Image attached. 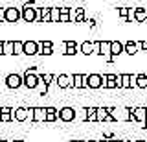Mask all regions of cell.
Segmentation results:
<instances>
[{
	"mask_svg": "<svg viewBox=\"0 0 147 142\" xmlns=\"http://www.w3.org/2000/svg\"><path fill=\"white\" fill-rule=\"evenodd\" d=\"M109 114L114 118V120H123V122H131V109L127 107H107Z\"/></svg>",
	"mask_w": 147,
	"mask_h": 142,
	"instance_id": "obj_1",
	"label": "cell"
},
{
	"mask_svg": "<svg viewBox=\"0 0 147 142\" xmlns=\"http://www.w3.org/2000/svg\"><path fill=\"white\" fill-rule=\"evenodd\" d=\"M39 77L37 76V70L35 68H28L24 77H22V85H26L28 89H37V83H39Z\"/></svg>",
	"mask_w": 147,
	"mask_h": 142,
	"instance_id": "obj_2",
	"label": "cell"
},
{
	"mask_svg": "<svg viewBox=\"0 0 147 142\" xmlns=\"http://www.w3.org/2000/svg\"><path fill=\"white\" fill-rule=\"evenodd\" d=\"M37 10L39 7H35L33 4H26L20 11V17L24 19V22H35L37 20Z\"/></svg>",
	"mask_w": 147,
	"mask_h": 142,
	"instance_id": "obj_3",
	"label": "cell"
},
{
	"mask_svg": "<svg viewBox=\"0 0 147 142\" xmlns=\"http://www.w3.org/2000/svg\"><path fill=\"white\" fill-rule=\"evenodd\" d=\"M85 89H101V74L85 76Z\"/></svg>",
	"mask_w": 147,
	"mask_h": 142,
	"instance_id": "obj_4",
	"label": "cell"
},
{
	"mask_svg": "<svg viewBox=\"0 0 147 142\" xmlns=\"http://www.w3.org/2000/svg\"><path fill=\"white\" fill-rule=\"evenodd\" d=\"M11 114V120H17V122H26L28 120V107H15L9 111Z\"/></svg>",
	"mask_w": 147,
	"mask_h": 142,
	"instance_id": "obj_5",
	"label": "cell"
},
{
	"mask_svg": "<svg viewBox=\"0 0 147 142\" xmlns=\"http://www.w3.org/2000/svg\"><path fill=\"white\" fill-rule=\"evenodd\" d=\"M57 118L61 122H72L74 118H76V111H74L72 107H63L57 111Z\"/></svg>",
	"mask_w": 147,
	"mask_h": 142,
	"instance_id": "obj_6",
	"label": "cell"
},
{
	"mask_svg": "<svg viewBox=\"0 0 147 142\" xmlns=\"http://www.w3.org/2000/svg\"><path fill=\"white\" fill-rule=\"evenodd\" d=\"M18 19H20V11L17 10V7H6L4 10V19L6 22H17Z\"/></svg>",
	"mask_w": 147,
	"mask_h": 142,
	"instance_id": "obj_7",
	"label": "cell"
},
{
	"mask_svg": "<svg viewBox=\"0 0 147 142\" xmlns=\"http://www.w3.org/2000/svg\"><path fill=\"white\" fill-rule=\"evenodd\" d=\"M105 89H119V74H105Z\"/></svg>",
	"mask_w": 147,
	"mask_h": 142,
	"instance_id": "obj_8",
	"label": "cell"
},
{
	"mask_svg": "<svg viewBox=\"0 0 147 142\" xmlns=\"http://www.w3.org/2000/svg\"><path fill=\"white\" fill-rule=\"evenodd\" d=\"M140 122V124H145V107H134L131 109V122Z\"/></svg>",
	"mask_w": 147,
	"mask_h": 142,
	"instance_id": "obj_9",
	"label": "cell"
},
{
	"mask_svg": "<svg viewBox=\"0 0 147 142\" xmlns=\"http://www.w3.org/2000/svg\"><path fill=\"white\" fill-rule=\"evenodd\" d=\"M134 85V76L131 74H119V89H132Z\"/></svg>",
	"mask_w": 147,
	"mask_h": 142,
	"instance_id": "obj_10",
	"label": "cell"
},
{
	"mask_svg": "<svg viewBox=\"0 0 147 142\" xmlns=\"http://www.w3.org/2000/svg\"><path fill=\"white\" fill-rule=\"evenodd\" d=\"M114 118L109 114L107 107H96V122H112Z\"/></svg>",
	"mask_w": 147,
	"mask_h": 142,
	"instance_id": "obj_11",
	"label": "cell"
},
{
	"mask_svg": "<svg viewBox=\"0 0 147 142\" xmlns=\"http://www.w3.org/2000/svg\"><path fill=\"white\" fill-rule=\"evenodd\" d=\"M6 85L9 87V89H18V87L22 85V76L18 74H9L6 77Z\"/></svg>",
	"mask_w": 147,
	"mask_h": 142,
	"instance_id": "obj_12",
	"label": "cell"
},
{
	"mask_svg": "<svg viewBox=\"0 0 147 142\" xmlns=\"http://www.w3.org/2000/svg\"><path fill=\"white\" fill-rule=\"evenodd\" d=\"M99 56H105L109 61L114 59V56H110V41H99Z\"/></svg>",
	"mask_w": 147,
	"mask_h": 142,
	"instance_id": "obj_13",
	"label": "cell"
},
{
	"mask_svg": "<svg viewBox=\"0 0 147 142\" xmlns=\"http://www.w3.org/2000/svg\"><path fill=\"white\" fill-rule=\"evenodd\" d=\"M22 54H26V56H37V43L35 41H24Z\"/></svg>",
	"mask_w": 147,
	"mask_h": 142,
	"instance_id": "obj_14",
	"label": "cell"
},
{
	"mask_svg": "<svg viewBox=\"0 0 147 142\" xmlns=\"http://www.w3.org/2000/svg\"><path fill=\"white\" fill-rule=\"evenodd\" d=\"M70 87H74V89H85V76L83 74H74L70 77Z\"/></svg>",
	"mask_w": 147,
	"mask_h": 142,
	"instance_id": "obj_15",
	"label": "cell"
},
{
	"mask_svg": "<svg viewBox=\"0 0 147 142\" xmlns=\"http://www.w3.org/2000/svg\"><path fill=\"white\" fill-rule=\"evenodd\" d=\"M77 50H79V46L76 44V41H66L64 43V56H76L77 54Z\"/></svg>",
	"mask_w": 147,
	"mask_h": 142,
	"instance_id": "obj_16",
	"label": "cell"
},
{
	"mask_svg": "<svg viewBox=\"0 0 147 142\" xmlns=\"http://www.w3.org/2000/svg\"><path fill=\"white\" fill-rule=\"evenodd\" d=\"M55 83H57L59 89H68L70 87V76H66V74L55 76Z\"/></svg>",
	"mask_w": 147,
	"mask_h": 142,
	"instance_id": "obj_17",
	"label": "cell"
},
{
	"mask_svg": "<svg viewBox=\"0 0 147 142\" xmlns=\"http://www.w3.org/2000/svg\"><path fill=\"white\" fill-rule=\"evenodd\" d=\"M46 118V107H33V120L31 122H44Z\"/></svg>",
	"mask_w": 147,
	"mask_h": 142,
	"instance_id": "obj_18",
	"label": "cell"
},
{
	"mask_svg": "<svg viewBox=\"0 0 147 142\" xmlns=\"http://www.w3.org/2000/svg\"><path fill=\"white\" fill-rule=\"evenodd\" d=\"M134 22H147V7H136L134 10Z\"/></svg>",
	"mask_w": 147,
	"mask_h": 142,
	"instance_id": "obj_19",
	"label": "cell"
},
{
	"mask_svg": "<svg viewBox=\"0 0 147 142\" xmlns=\"http://www.w3.org/2000/svg\"><path fill=\"white\" fill-rule=\"evenodd\" d=\"M119 54H123V44L119 41H110V56L118 57Z\"/></svg>",
	"mask_w": 147,
	"mask_h": 142,
	"instance_id": "obj_20",
	"label": "cell"
},
{
	"mask_svg": "<svg viewBox=\"0 0 147 142\" xmlns=\"http://www.w3.org/2000/svg\"><path fill=\"white\" fill-rule=\"evenodd\" d=\"M123 52L129 54V56H134V54L138 52V43H134V41H127V43L123 44Z\"/></svg>",
	"mask_w": 147,
	"mask_h": 142,
	"instance_id": "obj_21",
	"label": "cell"
},
{
	"mask_svg": "<svg viewBox=\"0 0 147 142\" xmlns=\"http://www.w3.org/2000/svg\"><path fill=\"white\" fill-rule=\"evenodd\" d=\"M134 85L138 87V89H147V76L145 74L134 76Z\"/></svg>",
	"mask_w": 147,
	"mask_h": 142,
	"instance_id": "obj_22",
	"label": "cell"
},
{
	"mask_svg": "<svg viewBox=\"0 0 147 142\" xmlns=\"http://www.w3.org/2000/svg\"><path fill=\"white\" fill-rule=\"evenodd\" d=\"M2 56H13V41H2Z\"/></svg>",
	"mask_w": 147,
	"mask_h": 142,
	"instance_id": "obj_23",
	"label": "cell"
},
{
	"mask_svg": "<svg viewBox=\"0 0 147 142\" xmlns=\"http://www.w3.org/2000/svg\"><path fill=\"white\" fill-rule=\"evenodd\" d=\"M11 109L9 107H0V122H11V114H9Z\"/></svg>",
	"mask_w": 147,
	"mask_h": 142,
	"instance_id": "obj_24",
	"label": "cell"
},
{
	"mask_svg": "<svg viewBox=\"0 0 147 142\" xmlns=\"http://www.w3.org/2000/svg\"><path fill=\"white\" fill-rule=\"evenodd\" d=\"M79 50H81V54H85V56H92V43H90V41H85V43H81Z\"/></svg>",
	"mask_w": 147,
	"mask_h": 142,
	"instance_id": "obj_25",
	"label": "cell"
},
{
	"mask_svg": "<svg viewBox=\"0 0 147 142\" xmlns=\"http://www.w3.org/2000/svg\"><path fill=\"white\" fill-rule=\"evenodd\" d=\"M85 120H88V122H96V107H88V109H85Z\"/></svg>",
	"mask_w": 147,
	"mask_h": 142,
	"instance_id": "obj_26",
	"label": "cell"
},
{
	"mask_svg": "<svg viewBox=\"0 0 147 142\" xmlns=\"http://www.w3.org/2000/svg\"><path fill=\"white\" fill-rule=\"evenodd\" d=\"M22 46H24V41H13V56H20Z\"/></svg>",
	"mask_w": 147,
	"mask_h": 142,
	"instance_id": "obj_27",
	"label": "cell"
},
{
	"mask_svg": "<svg viewBox=\"0 0 147 142\" xmlns=\"http://www.w3.org/2000/svg\"><path fill=\"white\" fill-rule=\"evenodd\" d=\"M50 22H59V7H50Z\"/></svg>",
	"mask_w": 147,
	"mask_h": 142,
	"instance_id": "obj_28",
	"label": "cell"
},
{
	"mask_svg": "<svg viewBox=\"0 0 147 142\" xmlns=\"http://www.w3.org/2000/svg\"><path fill=\"white\" fill-rule=\"evenodd\" d=\"M40 20L50 22V7H42V10H40Z\"/></svg>",
	"mask_w": 147,
	"mask_h": 142,
	"instance_id": "obj_29",
	"label": "cell"
},
{
	"mask_svg": "<svg viewBox=\"0 0 147 142\" xmlns=\"http://www.w3.org/2000/svg\"><path fill=\"white\" fill-rule=\"evenodd\" d=\"M40 79H42L46 85H50V83H53V81H55V76L53 74H44V76H40Z\"/></svg>",
	"mask_w": 147,
	"mask_h": 142,
	"instance_id": "obj_30",
	"label": "cell"
},
{
	"mask_svg": "<svg viewBox=\"0 0 147 142\" xmlns=\"http://www.w3.org/2000/svg\"><path fill=\"white\" fill-rule=\"evenodd\" d=\"M55 120H57V111H55V113H48V111H46L44 122H55Z\"/></svg>",
	"mask_w": 147,
	"mask_h": 142,
	"instance_id": "obj_31",
	"label": "cell"
},
{
	"mask_svg": "<svg viewBox=\"0 0 147 142\" xmlns=\"http://www.w3.org/2000/svg\"><path fill=\"white\" fill-rule=\"evenodd\" d=\"M83 7H76V22H83Z\"/></svg>",
	"mask_w": 147,
	"mask_h": 142,
	"instance_id": "obj_32",
	"label": "cell"
},
{
	"mask_svg": "<svg viewBox=\"0 0 147 142\" xmlns=\"http://www.w3.org/2000/svg\"><path fill=\"white\" fill-rule=\"evenodd\" d=\"M92 56H99V41L92 43Z\"/></svg>",
	"mask_w": 147,
	"mask_h": 142,
	"instance_id": "obj_33",
	"label": "cell"
},
{
	"mask_svg": "<svg viewBox=\"0 0 147 142\" xmlns=\"http://www.w3.org/2000/svg\"><path fill=\"white\" fill-rule=\"evenodd\" d=\"M138 50H144V52H147V41H140V43H138Z\"/></svg>",
	"mask_w": 147,
	"mask_h": 142,
	"instance_id": "obj_34",
	"label": "cell"
},
{
	"mask_svg": "<svg viewBox=\"0 0 147 142\" xmlns=\"http://www.w3.org/2000/svg\"><path fill=\"white\" fill-rule=\"evenodd\" d=\"M119 17H121L123 20L127 19V7H119Z\"/></svg>",
	"mask_w": 147,
	"mask_h": 142,
	"instance_id": "obj_35",
	"label": "cell"
},
{
	"mask_svg": "<svg viewBox=\"0 0 147 142\" xmlns=\"http://www.w3.org/2000/svg\"><path fill=\"white\" fill-rule=\"evenodd\" d=\"M28 120H33V107H28Z\"/></svg>",
	"mask_w": 147,
	"mask_h": 142,
	"instance_id": "obj_36",
	"label": "cell"
},
{
	"mask_svg": "<svg viewBox=\"0 0 147 142\" xmlns=\"http://www.w3.org/2000/svg\"><path fill=\"white\" fill-rule=\"evenodd\" d=\"M42 46H53L52 41H42Z\"/></svg>",
	"mask_w": 147,
	"mask_h": 142,
	"instance_id": "obj_37",
	"label": "cell"
},
{
	"mask_svg": "<svg viewBox=\"0 0 147 142\" xmlns=\"http://www.w3.org/2000/svg\"><path fill=\"white\" fill-rule=\"evenodd\" d=\"M46 111H48V113H55L57 109H55V107H46Z\"/></svg>",
	"mask_w": 147,
	"mask_h": 142,
	"instance_id": "obj_38",
	"label": "cell"
},
{
	"mask_svg": "<svg viewBox=\"0 0 147 142\" xmlns=\"http://www.w3.org/2000/svg\"><path fill=\"white\" fill-rule=\"evenodd\" d=\"M0 56H2V41H0Z\"/></svg>",
	"mask_w": 147,
	"mask_h": 142,
	"instance_id": "obj_39",
	"label": "cell"
},
{
	"mask_svg": "<svg viewBox=\"0 0 147 142\" xmlns=\"http://www.w3.org/2000/svg\"><path fill=\"white\" fill-rule=\"evenodd\" d=\"M86 142H103V140H86Z\"/></svg>",
	"mask_w": 147,
	"mask_h": 142,
	"instance_id": "obj_40",
	"label": "cell"
},
{
	"mask_svg": "<svg viewBox=\"0 0 147 142\" xmlns=\"http://www.w3.org/2000/svg\"><path fill=\"white\" fill-rule=\"evenodd\" d=\"M145 124H147V107H145Z\"/></svg>",
	"mask_w": 147,
	"mask_h": 142,
	"instance_id": "obj_41",
	"label": "cell"
},
{
	"mask_svg": "<svg viewBox=\"0 0 147 142\" xmlns=\"http://www.w3.org/2000/svg\"><path fill=\"white\" fill-rule=\"evenodd\" d=\"M0 19H4V11H0Z\"/></svg>",
	"mask_w": 147,
	"mask_h": 142,
	"instance_id": "obj_42",
	"label": "cell"
},
{
	"mask_svg": "<svg viewBox=\"0 0 147 142\" xmlns=\"http://www.w3.org/2000/svg\"><path fill=\"white\" fill-rule=\"evenodd\" d=\"M121 142H134V140H121Z\"/></svg>",
	"mask_w": 147,
	"mask_h": 142,
	"instance_id": "obj_43",
	"label": "cell"
},
{
	"mask_svg": "<svg viewBox=\"0 0 147 142\" xmlns=\"http://www.w3.org/2000/svg\"><path fill=\"white\" fill-rule=\"evenodd\" d=\"M134 142H145V140H134Z\"/></svg>",
	"mask_w": 147,
	"mask_h": 142,
	"instance_id": "obj_44",
	"label": "cell"
},
{
	"mask_svg": "<svg viewBox=\"0 0 147 142\" xmlns=\"http://www.w3.org/2000/svg\"><path fill=\"white\" fill-rule=\"evenodd\" d=\"M103 142H112V140H103Z\"/></svg>",
	"mask_w": 147,
	"mask_h": 142,
	"instance_id": "obj_45",
	"label": "cell"
},
{
	"mask_svg": "<svg viewBox=\"0 0 147 142\" xmlns=\"http://www.w3.org/2000/svg\"><path fill=\"white\" fill-rule=\"evenodd\" d=\"M72 142H81V140H72Z\"/></svg>",
	"mask_w": 147,
	"mask_h": 142,
	"instance_id": "obj_46",
	"label": "cell"
},
{
	"mask_svg": "<svg viewBox=\"0 0 147 142\" xmlns=\"http://www.w3.org/2000/svg\"><path fill=\"white\" fill-rule=\"evenodd\" d=\"M112 142H121V140H112Z\"/></svg>",
	"mask_w": 147,
	"mask_h": 142,
	"instance_id": "obj_47",
	"label": "cell"
},
{
	"mask_svg": "<svg viewBox=\"0 0 147 142\" xmlns=\"http://www.w3.org/2000/svg\"><path fill=\"white\" fill-rule=\"evenodd\" d=\"M0 142H6V140H2V139H0Z\"/></svg>",
	"mask_w": 147,
	"mask_h": 142,
	"instance_id": "obj_48",
	"label": "cell"
},
{
	"mask_svg": "<svg viewBox=\"0 0 147 142\" xmlns=\"http://www.w3.org/2000/svg\"><path fill=\"white\" fill-rule=\"evenodd\" d=\"M81 142H86V140H81Z\"/></svg>",
	"mask_w": 147,
	"mask_h": 142,
	"instance_id": "obj_49",
	"label": "cell"
}]
</instances>
